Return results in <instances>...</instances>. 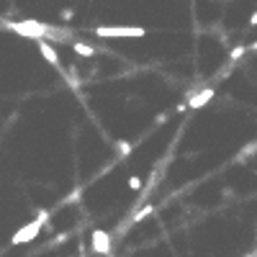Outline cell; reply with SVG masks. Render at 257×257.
Segmentation results:
<instances>
[{
    "mask_svg": "<svg viewBox=\"0 0 257 257\" xmlns=\"http://www.w3.org/2000/svg\"><path fill=\"white\" fill-rule=\"evenodd\" d=\"M111 247H113L111 234L105 229H93V234H90V250H93L95 255H108Z\"/></svg>",
    "mask_w": 257,
    "mask_h": 257,
    "instance_id": "4",
    "label": "cell"
},
{
    "mask_svg": "<svg viewBox=\"0 0 257 257\" xmlns=\"http://www.w3.org/2000/svg\"><path fill=\"white\" fill-rule=\"evenodd\" d=\"M39 52H41V57L47 59V62H49L52 67H59V54H57V49L52 47L49 41H44V39H41V41H39Z\"/></svg>",
    "mask_w": 257,
    "mask_h": 257,
    "instance_id": "6",
    "label": "cell"
},
{
    "mask_svg": "<svg viewBox=\"0 0 257 257\" xmlns=\"http://www.w3.org/2000/svg\"><path fill=\"white\" fill-rule=\"evenodd\" d=\"M242 54H245V47H237V49H232V54H229V59H239Z\"/></svg>",
    "mask_w": 257,
    "mask_h": 257,
    "instance_id": "11",
    "label": "cell"
},
{
    "mask_svg": "<svg viewBox=\"0 0 257 257\" xmlns=\"http://www.w3.org/2000/svg\"><path fill=\"white\" fill-rule=\"evenodd\" d=\"M214 95H216L214 87H203V90H198V93H195V95L188 100V105H190V108H203V105H206L211 98H214Z\"/></svg>",
    "mask_w": 257,
    "mask_h": 257,
    "instance_id": "5",
    "label": "cell"
},
{
    "mask_svg": "<svg viewBox=\"0 0 257 257\" xmlns=\"http://www.w3.org/2000/svg\"><path fill=\"white\" fill-rule=\"evenodd\" d=\"M72 52L80 54V57H93V54H95V47H90V44H83V41H72Z\"/></svg>",
    "mask_w": 257,
    "mask_h": 257,
    "instance_id": "7",
    "label": "cell"
},
{
    "mask_svg": "<svg viewBox=\"0 0 257 257\" xmlns=\"http://www.w3.org/2000/svg\"><path fill=\"white\" fill-rule=\"evenodd\" d=\"M250 49H252V52H257V41H255V44H252V47H250Z\"/></svg>",
    "mask_w": 257,
    "mask_h": 257,
    "instance_id": "13",
    "label": "cell"
},
{
    "mask_svg": "<svg viewBox=\"0 0 257 257\" xmlns=\"http://www.w3.org/2000/svg\"><path fill=\"white\" fill-rule=\"evenodd\" d=\"M149 211H152V206H147V208H142V211H139V214H137V216H134V221H142V219H144V216L149 214Z\"/></svg>",
    "mask_w": 257,
    "mask_h": 257,
    "instance_id": "10",
    "label": "cell"
},
{
    "mask_svg": "<svg viewBox=\"0 0 257 257\" xmlns=\"http://www.w3.org/2000/svg\"><path fill=\"white\" fill-rule=\"evenodd\" d=\"M3 26L10 28L13 34L26 36V39H34V41H41V39H47V36L52 34V26L41 23V21H36V18H26V21H5Z\"/></svg>",
    "mask_w": 257,
    "mask_h": 257,
    "instance_id": "1",
    "label": "cell"
},
{
    "mask_svg": "<svg viewBox=\"0 0 257 257\" xmlns=\"http://www.w3.org/2000/svg\"><path fill=\"white\" fill-rule=\"evenodd\" d=\"M47 221H49V214H47V211H41V214H39L34 221L23 224L21 229L10 237V245L18 247V245H28V242H34V239L41 234V229H44V224H47Z\"/></svg>",
    "mask_w": 257,
    "mask_h": 257,
    "instance_id": "2",
    "label": "cell"
},
{
    "mask_svg": "<svg viewBox=\"0 0 257 257\" xmlns=\"http://www.w3.org/2000/svg\"><path fill=\"white\" fill-rule=\"evenodd\" d=\"M95 36H103V39H142V36H147V31L142 26H98Z\"/></svg>",
    "mask_w": 257,
    "mask_h": 257,
    "instance_id": "3",
    "label": "cell"
},
{
    "mask_svg": "<svg viewBox=\"0 0 257 257\" xmlns=\"http://www.w3.org/2000/svg\"><path fill=\"white\" fill-rule=\"evenodd\" d=\"M126 185H129L131 190H142V177H137V175H131Z\"/></svg>",
    "mask_w": 257,
    "mask_h": 257,
    "instance_id": "9",
    "label": "cell"
},
{
    "mask_svg": "<svg viewBox=\"0 0 257 257\" xmlns=\"http://www.w3.org/2000/svg\"><path fill=\"white\" fill-rule=\"evenodd\" d=\"M250 26H257V10H255L252 16H250Z\"/></svg>",
    "mask_w": 257,
    "mask_h": 257,
    "instance_id": "12",
    "label": "cell"
},
{
    "mask_svg": "<svg viewBox=\"0 0 257 257\" xmlns=\"http://www.w3.org/2000/svg\"><path fill=\"white\" fill-rule=\"evenodd\" d=\"M131 149H134V147H131V142H126V139H118V142H116V152H118V155H129Z\"/></svg>",
    "mask_w": 257,
    "mask_h": 257,
    "instance_id": "8",
    "label": "cell"
}]
</instances>
